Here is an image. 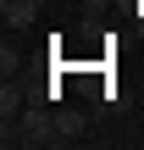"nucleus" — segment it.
I'll list each match as a JSON object with an SVG mask.
<instances>
[{
	"mask_svg": "<svg viewBox=\"0 0 144 150\" xmlns=\"http://www.w3.org/2000/svg\"><path fill=\"white\" fill-rule=\"evenodd\" d=\"M139 28H144V0H139Z\"/></svg>",
	"mask_w": 144,
	"mask_h": 150,
	"instance_id": "4",
	"label": "nucleus"
},
{
	"mask_svg": "<svg viewBox=\"0 0 144 150\" xmlns=\"http://www.w3.org/2000/svg\"><path fill=\"white\" fill-rule=\"evenodd\" d=\"M17 111H28V83L6 78V89H0V117H17Z\"/></svg>",
	"mask_w": 144,
	"mask_h": 150,
	"instance_id": "1",
	"label": "nucleus"
},
{
	"mask_svg": "<svg viewBox=\"0 0 144 150\" xmlns=\"http://www.w3.org/2000/svg\"><path fill=\"white\" fill-rule=\"evenodd\" d=\"M72 139H83V117L78 111H55V145H72Z\"/></svg>",
	"mask_w": 144,
	"mask_h": 150,
	"instance_id": "3",
	"label": "nucleus"
},
{
	"mask_svg": "<svg viewBox=\"0 0 144 150\" xmlns=\"http://www.w3.org/2000/svg\"><path fill=\"white\" fill-rule=\"evenodd\" d=\"M33 11H39V0H0L6 28H28V22H33Z\"/></svg>",
	"mask_w": 144,
	"mask_h": 150,
	"instance_id": "2",
	"label": "nucleus"
}]
</instances>
